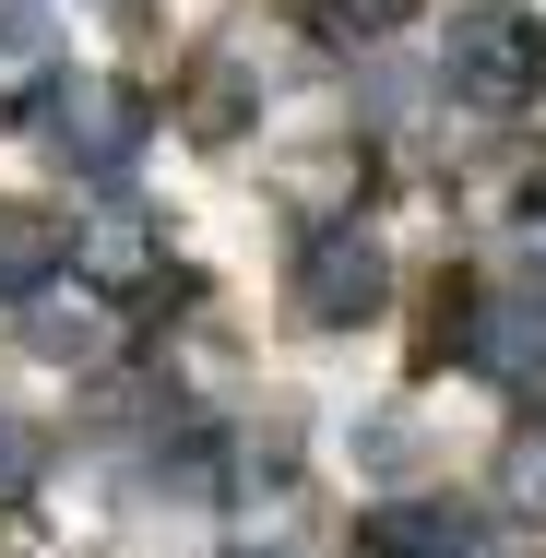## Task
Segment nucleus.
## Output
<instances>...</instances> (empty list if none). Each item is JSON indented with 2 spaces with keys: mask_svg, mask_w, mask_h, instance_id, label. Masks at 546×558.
<instances>
[{
  "mask_svg": "<svg viewBox=\"0 0 546 558\" xmlns=\"http://www.w3.org/2000/svg\"><path fill=\"white\" fill-rule=\"evenodd\" d=\"M60 262H72V226L48 203H0V298H36Z\"/></svg>",
  "mask_w": 546,
  "mask_h": 558,
  "instance_id": "nucleus-5",
  "label": "nucleus"
},
{
  "mask_svg": "<svg viewBox=\"0 0 546 558\" xmlns=\"http://www.w3.org/2000/svg\"><path fill=\"white\" fill-rule=\"evenodd\" d=\"M36 131H48V155L72 167V179H119L131 155H143V84H119V72H48V96H36Z\"/></svg>",
  "mask_w": 546,
  "mask_h": 558,
  "instance_id": "nucleus-2",
  "label": "nucleus"
},
{
  "mask_svg": "<svg viewBox=\"0 0 546 558\" xmlns=\"http://www.w3.org/2000/svg\"><path fill=\"white\" fill-rule=\"evenodd\" d=\"M404 12H416V0H321V24H332V36H392Z\"/></svg>",
  "mask_w": 546,
  "mask_h": 558,
  "instance_id": "nucleus-10",
  "label": "nucleus"
},
{
  "mask_svg": "<svg viewBox=\"0 0 546 558\" xmlns=\"http://www.w3.org/2000/svg\"><path fill=\"white\" fill-rule=\"evenodd\" d=\"M179 119H191V131H203V143H238V119H250V72H238V60H203V72H191V96H179Z\"/></svg>",
  "mask_w": 546,
  "mask_h": 558,
  "instance_id": "nucleus-7",
  "label": "nucleus"
},
{
  "mask_svg": "<svg viewBox=\"0 0 546 558\" xmlns=\"http://www.w3.org/2000/svg\"><path fill=\"white\" fill-rule=\"evenodd\" d=\"M499 499H511L523 523H546V416H523V428L499 440Z\"/></svg>",
  "mask_w": 546,
  "mask_h": 558,
  "instance_id": "nucleus-8",
  "label": "nucleus"
},
{
  "mask_svg": "<svg viewBox=\"0 0 546 558\" xmlns=\"http://www.w3.org/2000/svg\"><path fill=\"white\" fill-rule=\"evenodd\" d=\"M36 463H48V440H36L24 416H0V499H24V487H36Z\"/></svg>",
  "mask_w": 546,
  "mask_h": 558,
  "instance_id": "nucleus-9",
  "label": "nucleus"
},
{
  "mask_svg": "<svg viewBox=\"0 0 546 558\" xmlns=\"http://www.w3.org/2000/svg\"><path fill=\"white\" fill-rule=\"evenodd\" d=\"M72 262H84L108 298H143V286L167 274V238H155V215H96V226H72Z\"/></svg>",
  "mask_w": 546,
  "mask_h": 558,
  "instance_id": "nucleus-4",
  "label": "nucleus"
},
{
  "mask_svg": "<svg viewBox=\"0 0 546 558\" xmlns=\"http://www.w3.org/2000/svg\"><path fill=\"white\" fill-rule=\"evenodd\" d=\"M392 298V262H380V238H356V226H321L310 250H298V286H286V310L310 322V333H344V322H368Z\"/></svg>",
  "mask_w": 546,
  "mask_h": 558,
  "instance_id": "nucleus-3",
  "label": "nucleus"
},
{
  "mask_svg": "<svg viewBox=\"0 0 546 558\" xmlns=\"http://www.w3.org/2000/svg\"><path fill=\"white\" fill-rule=\"evenodd\" d=\"M356 558H475V535L439 499H404V511H368L356 523Z\"/></svg>",
  "mask_w": 546,
  "mask_h": 558,
  "instance_id": "nucleus-6",
  "label": "nucleus"
},
{
  "mask_svg": "<svg viewBox=\"0 0 546 558\" xmlns=\"http://www.w3.org/2000/svg\"><path fill=\"white\" fill-rule=\"evenodd\" d=\"M439 84L463 108H487V119L535 108L546 96V12H523V0H463L451 36H439Z\"/></svg>",
  "mask_w": 546,
  "mask_h": 558,
  "instance_id": "nucleus-1",
  "label": "nucleus"
}]
</instances>
